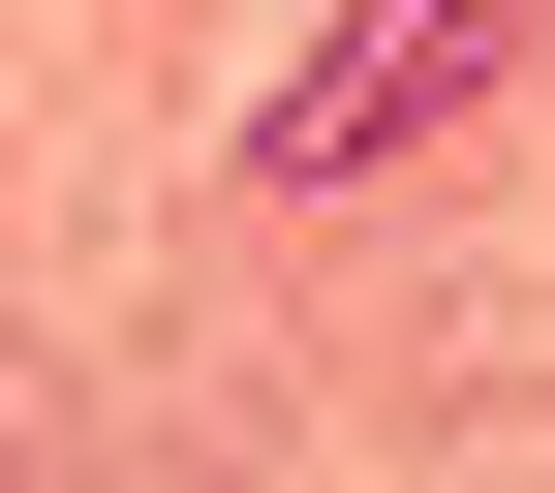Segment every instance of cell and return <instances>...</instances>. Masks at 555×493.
<instances>
[{
  "label": "cell",
  "mask_w": 555,
  "mask_h": 493,
  "mask_svg": "<svg viewBox=\"0 0 555 493\" xmlns=\"http://www.w3.org/2000/svg\"><path fill=\"white\" fill-rule=\"evenodd\" d=\"M463 62H494V31H463V0H401V31H309V93H278L247 155H278V185H339V155H401V124H433Z\"/></svg>",
  "instance_id": "6da1fadb"
}]
</instances>
